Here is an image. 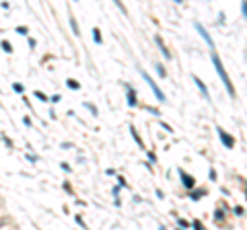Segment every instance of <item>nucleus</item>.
<instances>
[{
    "label": "nucleus",
    "instance_id": "nucleus-20",
    "mask_svg": "<svg viewBox=\"0 0 247 230\" xmlns=\"http://www.w3.org/2000/svg\"><path fill=\"white\" fill-rule=\"evenodd\" d=\"M13 88H15L17 93H23V84H19V82H15V84H13Z\"/></svg>",
    "mask_w": 247,
    "mask_h": 230
},
{
    "label": "nucleus",
    "instance_id": "nucleus-18",
    "mask_svg": "<svg viewBox=\"0 0 247 230\" xmlns=\"http://www.w3.org/2000/svg\"><path fill=\"white\" fill-rule=\"evenodd\" d=\"M194 230H204V226H202L200 220H194Z\"/></svg>",
    "mask_w": 247,
    "mask_h": 230
},
{
    "label": "nucleus",
    "instance_id": "nucleus-27",
    "mask_svg": "<svg viewBox=\"0 0 247 230\" xmlns=\"http://www.w3.org/2000/svg\"><path fill=\"white\" fill-rule=\"evenodd\" d=\"M64 189L68 191V193H72V187H70V183H68V181H64Z\"/></svg>",
    "mask_w": 247,
    "mask_h": 230
},
{
    "label": "nucleus",
    "instance_id": "nucleus-11",
    "mask_svg": "<svg viewBox=\"0 0 247 230\" xmlns=\"http://www.w3.org/2000/svg\"><path fill=\"white\" fill-rule=\"evenodd\" d=\"M66 86H68V88H74V91H78V88H80V84H78V80L68 78V80H66Z\"/></svg>",
    "mask_w": 247,
    "mask_h": 230
},
{
    "label": "nucleus",
    "instance_id": "nucleus-7",
    "mask_svg": "<svg viewBox=\"0 0 247 230\" xmlns=\"http://www.w3.org/2000/svg\"><path fill=\"white\" fill-rule=\"evenodd\" d=\"M196 29H198V33H200V35H202V37H204V39H206V43H208V45H210V47L214 49V41H212V37L208 35V31L204 29V25H202V23H196Z\"/></svg>",
    "mask_w": 247,
    "mask_h": 230
},
{
    "label": "nucleus",
    "instance_id": "nucleus-2",
    "mask_svg": "<svg viewBox=\"0 0 247 230\" xmlns=\"http://www.w3.org/2000/svg\"><path fill=\"white\" fill-rule=\"evenodd\" d=\"M140 74H142V78L146 80V84H148V86H150V91H153V93L157 95V99H159V101H161V103H165V101H167V97H165V93H163V91H161V88H159V84L154 82L153 78H150V74H148L146 70H140Z\"/></svg>",
    "mask_w": 247,
    "mask_h": 230
},
{
    "label": "nucleus",
    "instance_id": "nucleus-9",
    "mask_svg": "<svg viewBox=\"0 0 247 230\" xmlns=\"http://www.w3.org/2000/svg\"><path fill=\"white\" fill-rule=\"evenodd\" d=\"M130 134H132L134 142H136V144H138V146H140V150H146V148H144V142H142V138H140V134H138V130H136V127H134V125H130Z\"/></svg>",
    "mask_w": 247,
    "mask_h": 230
},
{
    "label": "nucleus",
    "instance_id": "nucleus-16",
    "mask_svg": "<svg viewBox=\"0 0 247 230\" xmlns=\"http://www.w3.org/2000/svg\"><path fill=\"white\" fill-rule=\"evenodd\" d=\"M84 107H87V109H91V113H93V115H99V111H97V107H95V105H91V103H84Z\"/></svg>",
    "mask_w": 247,
    "mask_h": 230
},
{
    "label": "nucleus",
    "instance_id": "nucleus-23",
    "mask_svg": "<svg viewBox=\"0 0 247 230\" xmlns=\"http://www.w3.org/2000/svg\"><path fill=\"white\" fill-rule=\"evenodd\" d=\"M235 214H237V216H243V214H245V210H243L241 206H237V208H235Z\"/></svg>",
    "mask_w": 247,
    "mask_h": 230
},
{
    "label": "nucleus",
    "instance_id": "nucleus-1",
    "mask_svg": "<svg viewBox=\"0 0 247 230\" xmlns=\"http://www.w3.org/2000/svg\"><path fill=\"white\" fill-rule=\"evenodd\" d=\"M212 64H214V68H216L218 76H220V78H222V84L227 86L229 95H231V97H235V86H233L231 78H229V74H227V70H224V66H222L220 58H218V56H216V51H212Z\"/></svg>",
    "mask_w": 247,
    "mask_h": 230
},
{
    "label": "nucleus",
    "instance_id": "nucleus-33",
    "mask_svg": "<svg viewBox=\"0 0 247 230\" xmlns=\"http://www.w3.org/2000/svg\"><path fill=\"white\" fill-rule=\"evenodd\" d=\"M179 230H181V228H179Z\"/></svg>",
    "mask_w": 247,
    "mask_h": 230
},
{
    "label": "nucleus",
    "instance_id": "nucleus-19",
    "mask_svg": "<svg viewBox=\"0 0 247 230\" xmlns=\"http://www.w3.org/2000/svg\"><path fill=\"white\" fill-rule=\"evenodd\" d=\"M17 33H21V35H27V33H29V29H27V27H17Z\"/></svg>",
    "mask_w": 247,
    "mask_h": 230
},
{
    "label": "nucleus",
    "instance_id": "nucleus-25",
    "mask_svg": "<svg viewBox=\"0 0 247 230\" xmlns=\"http://www.w3.org/2000/svg\"><path fill=\"white\" fill-rule=\"evenodd\" d=\"M214 218H216V220H220V218H224V212L216 210V214H214Z\"/></svg>",
    "mask_w": 247,
    "mask_h": 230
},
{
    "label": "nucleus",
    "instance_id": "nucleus-14",
    "mask_svg": "<svg viewBox=\"0 0 247 230\" xmlns=\"http://www.w3.org/2000/svg\"><path fill=\"white\" fill-rule=\"evenodd\" d=\"M154 68H157V72H159V76H161V78H165V76H167V72H165V68H163V64H157Z\"/></svg>",
    "mask_w": 247,
    "mask_h": 230
},
{
    "label": "nucleus",
    "instance_id": "nucleus-10",
    "mask_svg": "<svg viewBox=\"0 0 247 230\" xmlns=\"http://www.w3.org/2000/svg\"><path fill=\"white\" fill-rule=\"evenodd\" d=\"M206 195V189H192L189 191V199H194V201H198L200 197H204Z\"/></svg>",
    "mask_w": 247,
    "mask_h": 230
},
{
    "label": "nucleus",
    "instance_id": "nucleus-15",
    "mask_svg": "<svg viewBox=\"0 0 247 230\" xmlns=\"http://www.w3.org/2000/svg\"><path fill=\"white\" fill-rule=\"evenodd\" d=\"M2 49H4L6 54H10V51H13V45H10V43H8V41H6V39H4V41H2Z\"/></svg>",
    "mask_w": 247,
    "mask_h": 230
},
{
    "label": "nucleus",
    "instance_id": "nucleus-13",
    "mask_svg": "<svg viewBox=\"0 0 247 230\" xmlns=\"http://www.w3.org/2000/svg\"><path fill=\"white\" fill-rule=\"evenodd\" d=\"M93 39H95V43H103V39H101V31L95 27L93 29Z\"/></svg>",
    "mask_w": 247,
    "mask_h": 230
},
{
    "label": "nucleus",
    "instance_id": "nucleus-26",
    "mask_svg": "<svg viewBox=\"0 0 247 230\" xmlns=\"http://www.w3.org/2000/svg\"><path fill=\"white\" fill-rule=\"evenodd\" d=\"M118 183H119L118 187H126V179H124V177H119V179H118Z\"/></svg>",
    "mask_w": 247,
    "mask_h": 230
},
{
    "label": "nucleus",
    "instance_id": "nucleus-31",
    "mask_svg": "<svg viewBox=\"0 0 247 230\" xmlns=\"http://www.w3.org/2000/svg\"><path fill=\"white\" fill-rule=\"evenodd\" d=\"M23 123H25L27 127H29V125H31V119H29V117H23Z\"/></svg>",
    "mask_w": 247,
    "mask_h": 230
},
{
    "label": "nucleus",
    "instance_id": "nucleus-4",
    "mask_svg": "<svg viewBox=\"0 0 247 230\" xmlns=\"http://www.w3.org/2000/svg\"><path fill=\"white\" fill-rule=\"evenodd\" d=\"M179 177H181V185L185 187V189L192 191L194 187H196V179H194L192 175H188V173L183 171V169H179Z\"/></svg>",
    "mask_w": 247,
    "mask_h": 230
},
{
    "label": "nucleus",
    "instance_id": "nucleus-32",
    "mask_svg": "<svg viewBox=\"0 0 247 230\" xmlns=\"http://www.w3.org/2000/svg\"><path fill=\"white\" fill-rule=\"evenodd\" d=\"M159 230H165V228H163V226H161V228H159Z\"/></svg>",
    "mask_w": 247,
    "mask_h": 230
},
{
    "label": "nucleus",
    "instance_id": "nucleus-21",
    "mask_svg": "<svg viewBox=\"0 0 247 230\" xmlns=\"http://www.w3.org/2000/svg\"><path fill=\"white\" fill-rule=\"evenodd\" d=\"M60 167L64 169V171H66V173H70V171H72V167H70L68 162H62V164H60Z\"/></svg>",
    "mask_w": 247,
    "mask_h": 230
},
{
    "label": "nucleus",
    "instance_id": "nucleus-22",
    "mask_svg": "<svg viewBox=\"0 0 247 230\" xmlns=\"http://www.w3.org/2000/svg\"><path fill=\"white\" fill-rule=\"evenodd\" d=\"M179 226H181V228H188L189 222H188V220H183V218H179Z\"/></svg>",
    "mask_w": 247,
    "mask_h": 230
},
{
    "label": "nucleus",
    "instance_id": "nucleus-17",
    "mask_svg": "<svg viewBox=\"0 0 247 230\" xmlns=\"http://www.w3.org/2000/svg\"><path fill=\"white\" fill-rule=\"evenodd\" d=\"M35 97H37V99H41V101H49V99L45 97V95L41 93V91H35Z\"/></svg>",
    "mask_w": 247,
    "mask_h": 230
},
{
    "label": "nucleus",
    "instance_id": "nucleus-8",
    "mask_svg": "<svg viewBox=\"0 0 247 230\" xmlns=\"http://www.w3.org/2000/svg\"><path fill=\"white\" fill-rule=\"evenodd\" d=\"M194 84H196L198 88H200V93L204 95V99H206V101H210V93H208V88H206V84L202 82V80L198 78V76H194Z\"/></svg>",
    "mask_w": 247,
    "mask_h": 230
},
{
    "label": "nucleus",
    "instance_id": "nucleus-30",
    "mask_svg": "<svg viewBox=\"0 0 247 230\" xmlns=\"http://www.w3.org/2000/svg\"><path fill=\"white\" fill-rule=\"evenodd\" d=\"M148 111H150V113H154L157 117H159V115H161V113H159V111H157V109H154V107H148Z\"/></svg>",
    "mask_w": 247,
    "mask_h": 230
},
{
    "label": "nucleus",
    "instance_id": "nucleus-5",
    "mask_svg": "<svg viewBox=\"0 0 247 230\" xmlns=\"http://www.w3.org/2000/svg\"><path fill=\"white\" fill-rule=\"evenodd\" d=\"M154 43L159 45V49H161V54H163L165 60H171V58H173L171 51L167 49V45H165V41H163V37H161V35H154Z\"/></svg>",
    "mask_w": 247,
    "mask_h": 230
},
{
    "label": "nucleus",
    "instance_id": "nucleus-12",
    "mask_svg": "<svg viewBox=\"0 0 247 230\" xmlns=\"http://www.w3.org/2000/svg\"><path fill=\"white\" fill-rule=\"evenodd\" d=\"M70 27H72L74 35H76V37H80V29H78V23H76V19H70Z\"/></svg>",
    "mask_w": 247,
    "mask_h": 230
},
{
    "label": "nucleus",
    "instance_id": "nucleus-28",
    "mask_svg": "<svg viewBox=\"0 0 247 230\" xmlns=\"http://www.w3.org/2000/svg\"><path fill=\"white\" fill-rule=\"evenodd\" d=\"M76 222H78V224L83 226V228H87V224H84V222H83V218H80V216H76Z\"/></svg>",
    "mask_w": 247,
    "mask_h": 230
},
{
    "label": "nucleus",
    "instance_id": "nucleus-6",
    "mask_svg": "<svg viewBox=\"0 0 247 230\" xmlns=\"http://www.w3.org/2000/svg\"><path fill=\"white\" fill-rule=\"evenodd\" d=\"M126 93H128V105H130V107H136V105H138V97H136V91H134L130 84H126Z\"/></svg>",
    "mask_w": 247,
    "mask_h": 230
},
{
    "label": "nucleus",
    "instance_id": "nucleus-29",
    "mask_svg": "<svg viewBox=\"0 0 247 230\" xmlns=\"http://www.w3.org/2000/svg\"><path fill=\"white\" fill-rule=\"evenodd\" d=\"M60 99H62V97H60V95H56V97H52V99H49V101H52V103H58Z\"/></svg>",
    "mask_w": 247,
    "mask_h": 230
},
{
    "label": "nucleus",
    "instance_id": "nucleus-3",
    "mask_svg": "<svg viewBox=\"0 0 247 230\" xmlns=\"http://www.w3.org/2000/svg\"><path fill=\"white\" fill-rule=\"evenodd\" d=\"M216 132H218V138H220V142L224 144L227 148H235V138L231 136L229 132H224L220 125H216Z\"/></svg>",
    "mask_w": 247,
    "mask_h": 230
},
{
    "label": "nucleus",
    "instance_id": "nucleus-24",
    "mask_svg": "<svg viewBox=\"0 0 247 230\" xmlns=\"http://www.w3.org/2000/svg\"><path fill=\"white\" fill-rule=\"evenodd\" d=\"M148 160H150V162H157V154H154V152H148Z\"/></svg>",
    "mask_w": 247,
    "mask_h": 230
}]
</instances>
